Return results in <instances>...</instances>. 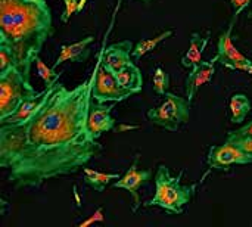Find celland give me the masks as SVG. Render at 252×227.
Instances as JSON below:
<instances>
[{"label":"cell","mask_w":252,"mask_h":227,"mask_svg":"<svg viewBox=\"0 0 252 227\" xmlns=\"http://www.w3.org/2000/svg\"><path fill=\"white\" fill-rule=\"evenodd\" d=\"M171 35H174V30H173V28L162 31L159 35H157V37H154V38H145V40L137 41V43L134 44V47H133V52H131L133 58H134V59H140L142 56H145V55H148L149 52H152L154 49H157L164 40L170 38Z\"/></svg>","instance_id":"17"},{"label":"cell","mask_w":252,"mask_h":227,"mask_svg":"<svg viewBox=\"0 0 252 227\" xmlns=\"http://www.w3.org/2000/svg\"><path fill=\"white\" fill-rule=\"evenodd\" d=\"M35 65H37V72H38V75H40L41 80L44 81V87H53V86L58 83V80H59V77H61V72L58 74V72L55 71L53 66L49 68L47 65H44V62L40 59V56L35 58Z\"/></svg>","instance_id":"20"},{"label":"cell","mask_w":252,"mask_h":227,"mask_svg":"<svg viewBox=\"0 0 252 227\" xmlns=\"http://www.w3.org/2000/svg\"><path fill=\"white\" fill-rule=\"evenodd\" d=\"M140 1H143V3H149L151 0H140Z\"/></svg>","instance_id":"28"},{"label":"cell","mask_w":252,"mask_h":227,"mask_svg":"<svg viewBox=\"0 0 252 227\" xmlns=\"http://www.w3.org/2000/svg\"><path fill=\"white\" fill-rule=\"evenodd\" d=\"M248 18H250V19H252V12H250V13H248Z\"/></svg>","instance_id":"27"},{"label":"cell","mask_w":252,"mask_h":227,"mask_svg":"<svg viewBox=\"0 0 252 227\" xmlns=\"http://www.w3.org/2000/svg\"><path fill=\"white\" fill-rule=\"evenodd\" d=\"M207 164L211 170L227 171L232 165L252 164V155L236 143L227 142L220 146H211L207 155Z\"/></svg>","instance_id":"7"},{"label":"cell","mask_w":252,"mask_h":227,"mask_svg":"<svg viewBox=\"0 0 252 227\" xmlns=\"http://www.w3.org/2000/svg\"><path fill=\"white\" fill-rule=\"evenodd\" d=\"M103 210L102 208H97L96 210V213L93 214V217H90L89 220H86V222H83V223H80L78 226L80 227H83V226H89V225H92L93 222H102L103 220Z\"/></svg>","instance_id":"25"},{"label":"cell","mask_w":252,"mask_h":227,"mask_svg":"<svg viewBox=\"0 0 252 227\" xmlns=\"http://www.w3.org/2000/svg\"><path fill=\"white\" fill-rule=\"evenodd\" d=\"M133 47H134V44L130 40H123V41L111 44L109 47H106V50H103L102 65L106 69H109L111 72L121 69L123 66L131 64Z\"/></svg>","instance_id":"12"},{"label":"cell","mask_w":252,"mask_h":227,"mask_svg":"<svg viewBox=\"0 0 252 227\" xmlns=\"http://www.w3.org/2000/svg\"><path fill=\"white\" fill-rule=\"evenodd\" d=\"M217 62H219V58L216 55L211 61H207V62L202 61L199 65L189 69V74H188L186 81H185V92H186V97L190 103L195 99L198 90L205 83L213 80V77L216 74V64Z\"/></svg>","instance_id":"11"},{"label":"cell","mask_w":252,"mask_h":227,"mask_svg":"<svg viewBox=\"0 0 252 227\" xmlns=\"http://www.w3.org/2000/svg\"><path fill=\"white\" fill-rule=\"evenodd\" d=\"M230 112H232V123L241 124L247 115L251 112V100L244 93H236L230 97Z\"/></svg>","instance_id":"18"},{"label":"cell","mask_w":252,"mask_h":227,"mask_svg":"<svg viewBox=\"0 0 252 227\" xmlns=\"http://www.w3.org/2000/svg\"><path fill=\"white\" fill-rule=\"evenodd\" d=\"M252 137V121L248 123L247 126H242L241 129L235 130V131H230L227 134V142H238V140H242V139H248Z\"/></svg>","instance_id":"23"},{"label":"cell","mask_w":252,"mask_h":227,"mask_svg":"<svg viewBox=\"0 0 252 227\" xmlns=\"http://www.w3.org/2000/svg\"><path fill=\"white\" fill-rule=\"evenodd\" d=\"M168 87H170V75L161 66H158L154 74V92L158 96H165Z\"/></svg>","instance_id":"21"},{"label":"cell","mask_w":252,"mask_h":227,"mask_svg":"<svg viewBox=\"0 0 252 227\" xmlns=\"http://www.w3.org/2000/svg\"><path fill=\"white\" fill-rule=\"evenodd\" d=\"M232 3V9H233V18L232 19H238V16L247 9V6L251 3V0H230Z\"/></svg>","instance_id":"24"},{"label":"cell","mask_w":252,"mask_h":227,"mask_svg":"<svg viewBox=\"0 0 252 227\" xmlns=\"http://www.w3.org/2000/svg\"><path fill=\"white\" fill-rule=\"evenodd\" d=\"M102 59H103V52H102ZM102 59H100L96 81L93 86V99L96 102L106 103V102H123L131 97L134 93L123 89L117 83L114 74L102 65Z\"/></svg>","instance_id":"8"},{"label":"cell","mask_w":252,"mask_h":227,"mask_svg":"<svg viewBox=\"0 0 252 227\" xmlns=\"http://www.w3.org/2000/svg\"><path fill=\"white\" fill-rule=\"evenodd\" d=\"M112 74H114L117 83H118L123 89L130 90V92H133L134 95L139 93V92H142V87H143V77H142L140 69H139L133 62L128 64V65H126V66H123L121 69H118V71H115V72H112Z\"/></svg>","instance_id":"16"},{"label":"cell","mask_w":252,"mask_h":227,"mask_svg":"<svg viewBox=\"0 0 252 227\" xmlns=\"http://www.w3.org/2000/svg\"><path fill=\"white\" fill-rule=\"evenodd\" d=\"M94 41V37L93 35H89L80 41H75V43H71V44H63L61 46V50H59V55L55 61V64L52 65L53 68L59 66L61 64L66 62V61H71V62H81V61H86L90 55V50H89V46Z\"/></svg>","instance_id":"14"},{"label":"cell","mask_w":252,"mask_h":227,"mask_svg":"<svg viewBox=\"0 0 252 227\" xmlns=\"http://www.w3.org/2000/svg\"><path fill=\"white\" fill-rule=\"evenodd\" d=\"M233 143V142H232ZM238 146H241L245 152H248V154H251L252 155V137H248V139H242V140H238V142H235Z\"/></svg>","instance_id":"26"},{"label":"cell","mask_w":252,"mask_h":227,"mask_svg":"<svg viewBox=\"0 0 252 227\" xmlns=\"http://www.w3.org/2000/svg\"><path fill=\"white\" fill-rule=\"evenodd\" d=\"M235 19L230 21L227 30L220 35L219 43H217V58L219 62L229 69L233 71H244L252 75V59L245 56L235 44L232 40V31H233Z\"/></svg>","instance_id":"6"},{"label":"cell","mask_w":252,"mask_h":227,"mask_svg":"<svg viewBox=\"0 0 252 227\" xmlns=\"http://www.w3.org/2000/svg\"><path fill=\"white\" fill-rule=\"evenodd\" d=\"M185 171L182 170L177 177H173L168 167L164 164L158 165L155 174V195L146 201L145 207H159L170 214H182L185 205L192 201L198 185H182V177Z\"/></svg>","instance_id":"3"},{"label":"cell","mask_w":252,"mask_h":227,"mask_svg":"<svg viewBox=\"0 0 252 227\" xmlns=\"http://www.w3.org/2000/svg\"><path fill=\"white\" fill-rule=\"evenodd\" d=\"M53 34L46 0H0V44L7 46L30 78L31 65Z\"/></svg>","instance_id":"2"},{"label":"cell","mask_w":252,"mask_h":227,"mask_svg":"<svg viewBox=\"0 0 252 227\" xmlns=\"http://www.w3.org/2000/svg\"><path fill=\"white\" fill-rule=\"evenodd\" d=\"M40 95L30 83V78L18 65L0 72V120L9 117L24 100Z\"/></svg>","instance_id":"4"},{"label":"cell","mask_w":252,"mask_h":227,"mask_svg":"<svg viewBox=\"0 0 252 227\" xmlns=\"http://www.w3.org/2000/svg\"><path fill=\"white\" fill-rule=\"evenodd\" d=\"M53 87H44L37 97L24 100L9 117L0 120V124H16V123H24V121L30 120L37 112V109L41 106V103L46 100V97L52 93Z\"/></svg>","instance_id":"13"},{"label":"cell","mask_w":252,"mask_h":227,"mask_svg":"<svg viewBox=\"0 0 252 227\" xmlns=\"http://www.w3.org/2000/svg\"><path fill=\"white\" fill-rule=\"evenodd\" d=\"M100 59L102 52L90 77L74 89L56 83L30 120L0 124V167L18 189L75 174L100 154L87 129Z\"/></svg>","instance_id":"1"},{"label":"cell","mask_w":252,"mask_h":227,"mask_svg":"<svg viewBox=\"0 0 252 227\" xmlns=\"http://www.w3.org/2000/svg\"><path fill=\"white\" fill-rule=\"evenodd\" d=\"M139 160H140V154H136L134 160H133V164L130 165L127 173L112 185L114 189H124L131 195L133 202H134L133 211H137V208L142 205L140 196H139V189L143 185H146L152 177L151 170H139Z\"/></svg>","instance_id":"9"},{"label":"cell","mask_w":252,"mask_h":227,"mask_svg":"<svg viewBox=\"0 0 252 227\" xmlns=\"http://www.w3.org/2000/svg\"><path fill=\"white\" fill-rule=\"evenodd\" d=\"M83 173H84V183L92 189H94L96 192H103L112 180L120 179V174H105L87 167L83 168Z\"/></svg>","instance_id":"19"},{"label":"cell","mask_w":252,"mask_h":227,"mask_svg":"<svg viewBox=\"0 0 252 227\" xmlns=\"http://www.w3.org/2000/svg\"><path fill=\"white\" fill-rule=\"evenodd\" d=\"M210 35H211V31H207L205 35H202L201 32H192L190 34L189 49L180 59L182 65L186 69H192L202 62V55H204V50H205L208 41H210Z\"/></svg>","instance_id":"15"},{"label":"cell","mask_w":252,"mask_h":227,"mask_svg":"<svg viewBox=\"0 0 252 227\" xmlns=\"http://www.w3.org/2000/svg\"><path fill=\"white\" fill-rule=\"evenodd\" d=\"M164 102L148 111V118L152 124L168 131H177L190 117V102L176 93L167 92Z\"/></svg>","instance_id":"5"},{"label":"cell","mask_w":252,"mask_h":227,"mask_svg":"<svg viewBox=\"0 0 252 227\" xmlns=\"http://www.w3.org/2000/svg\"><path fill=\"white\" fill-rule=\"evenodd\" d=\"M13 65H18L13 52H12L7 46L0 44V72L9 69V68L13 66Z\"/></svg>","instance_id":"22"},{"label":"cell","mask_w":252,"mask_h":227,"mask_svg":"<svg viewBox=\"0 0 252 227\" xmlns=\"http://www.w3.org/2000/svg\"><path fill=\"white\" fill-rule=\"evenodd\" d=\"M114 109V105H106L96 102L93 99L89 117H87V129L93 139H99L103 133L111 131L115 126V120L112 118L111 112Z\"/></svg>","instance_id":"10"}]
</instances>
